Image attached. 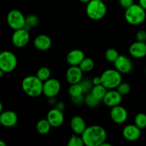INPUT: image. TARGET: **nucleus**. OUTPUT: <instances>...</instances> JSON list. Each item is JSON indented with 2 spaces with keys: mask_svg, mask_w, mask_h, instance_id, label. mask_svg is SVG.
<instances>
[{
  "mask_svg": "<svg viewBox=\"0 0 146 146\" xmlns=\"http://www.w3.org/2000/svg\"><path fill=\"white\" fill-rule=\"evenodd\" d=\"M84 145L86 146H101L106 141L107 133L106 130L100 125L86 127L81 134Z\"/></svg>",
  "mask_w": 146,
  "mask_h": 146,
  "instance_id": "1",
  "label": "nucleus"
},
{
  "mask_svg": "<svg viewBox=\"0 0 146 146\" xmlns=\"http://www.w3.org/2000/svg\"><path fill=\"white\" fill-rule=\"evenodd\" d=\"M43 81L36 76L25 77L21 83V86L24 93L32 98H36L43 94Z\"/></svg>",
  "mask_w": 146,
  "mask_h": 146,
  "instance_id": "2",
  "label": "nucleus"
},
{
  "mask_svg": "<svg viewBox=\"0 0 146 146\" xmlns=\"http://www.w3.org/2000/svg\"><path fill=\"white\" fill-rule=\"evenodd\" d=\"M145 9L139 4H133L125 9V19L131 25H139L145 21Z\"/></svg>",
  "mask_w": 146,
  "mask_h": 146,
  "instance_id": "3",
  "label": "nucleus"
},
{
  "mask_svg": "<svg viewBox=\"0 0 146 146\" xmlns=\"http://www.w3.org/2000/svg\"><path fill=\"white\" fill-rule=\"evenodd\" d=\"M107 12V7L103 1L91 0L87 3L86 14L93 20H99L104 18Z\"/></svg>",
  "mask_w": 146,
  "mask_h": 146,
  "instance_id": "4",
  "label": "nucleus"
},
{
  "mask_svg": "<svg viewBox=\"0 0 146 146\" xmlns=\"http://www.w3.org/2000/svg\"><path fill=\"white\" fill-rule=\"evenodd\" d=\"M102 85L107 89L116 88L122 82L121 74L116 69H108L103 72L101 76Z\"/></svg>",
  "mask_w": 146,
  "mask_h": 146,
  "instance_id": "5",
  "label": "nucleus"
},
{
  "mask_svg": "<svg viewBox=\"0 0 146 146\" xmlns=\"http://www.w3.org/2000/svg\"><path fill=\"white\" fill-rule=\"evenodd\" d=\"M17 65V58L15 54L9 51L0 53V68L4 73L14 71Z\"/></svg>",
  "mask_w": 146,
  "mask_h": 146,
  "instance_id": "6",
  "label": "nucleus"
},
{
  "mask_svg": "<svg viewBox=\"0 0 146 146\" xmlns=\"http://www.w3.org/2000/svg\"><path fill=\"white\" fill-rule=\"evenodd\" d=\"M25 19L24 14L17 9H13L9 12L7 15V23L10 28L14 30L24 28Z\"/></svg>",
  "mask_w": 146,
  "mask_h": 146,
  "instance_id": "7",
  "label": "nucleus"
},
{
  "mask_svg": "<svg viewBox=\"0 0 146 146\" xmlns=\"http://www.w3.org/2000/svg\"><path fill=\"white\" fill-rule=\"evenodd\" d=\"M29 40V33L28 30L24 28L15 30L11 38L13 44L18 48H22L25 46L26 45H27Z\"/></svg>",
  "mask_w": 146,
  "mask_h": 146,
  "instance_id": "8",
  "label": "nucleus"
},
{
  "mask_svg": "<svg viewBox=\"0 0 146 146\" xmlns=\"http://www.w3.org/2000/svg\"><path fill=\"white\" fill-rule=\"evenodd\" d=\"M61 89V84L56 78H51L44 81L43 85V94L48 98L56 97Z\"/></svg>",
  "mask_w": 146,
  "mask_h": 146,
  "instance_id": "9",
  "label": "nucleus"
},
{
  "mask_svg": "<svg viewBox=\"0 0 146 146\" xmlns=\"http://www.w3.org/2000/svg\"><path fill=\"white\" fill-rule=\"evenodd\" d=\"M110 116L114 123L117 124H122L127 121L128 112L124 107L118 105L111 108Z\"/></svg>",
  "mask_w": 146,
  "mask_h": 146,
  "instance_id": "10",
  "label": "nucleus"
},
{
  "mask_svg": "<svg viewBox=\"0 0 146 146\" xmlns=\"http://www.w3.org/2000/svg\"><path fill=\"white\" fill-rule=\"evenodd\" d=\"M115 68L121 74H128L132 71L133 63L129 58L124 55H120L114 62Z\"/></svg>",
  "mask_w": 146,
  "mask_h": 146,
  "instance_id": "11",
  "label": "nucleus"
},
{
  "mask_svg": "<svg viewBox=\"0 0 146 146\" xmlns=\"http://www.w3.org/2000/svg\"><path fill=\"white\" fill-rule=\"evenodd\" d=\"M47 121L51 127L57 128L61 126L64 121V115L63 111L54 108L50 110L47 113Z\"/></svg>",
  "mask_w": 146,
  "mask_h": 146,
  "instance_id": "12",
  "label": "nucleus"
},
{
  "mask_svg": "<svg viewBox=\"0 0 146 146\" xmlns=\"http://www.w3.org/2000/svg\"><path fill=\"white\" fill-rule=\"evenodd\" d=\"M122 134L124 138L127 141L133 142L138 141L140 138L141 135V129L135 124L127 125L123 129Z\"/></svg>",
  "mask_w": 146,
  "mask_h": 146,
  "instance_id": "13",
  "label": "nucleus"
},
{
  "mask_svg": "<svg viewBox=\"0 0 146 146\" xmlns=\"http://www.w3.org/2000/svg\"><path fill=\"white\" fill-rule=\"evenodd\" d=\"M83 71L78 66H71L66 74V78L70 84H78L81 82L83 77Z\"/></svg>",
  "mask_w": 146,
  "mask_h": 146,
  "instance_id": "14",
  "label": "nucleus"
},
{
  "mask_svg": "<svg viewBox=\"0 0 146 146\" xmlns=\"http://www.w3.org/2000/svg\"><path fill=\"white\" fill-rule=\"evenodd\" d=\"M122 96H123L120 94L117 90H111L107 91L103 101L106 106L112 108L121 104L122 101Z\"/></svg>",
  "mask_w": 146,
  "mask_h": 146,
  "instance_id": "15",
  "label": "nucleus"
},
{
  "mask_svg": "<svg viewBox=\"0 0 146 146\" xmlns=\"http://www.w3.org/2000/svg\"><path fill=\"white\" fill-rule=\"evenodd\" d=\"M18 116L12 111H2L0 114V124L4 127H13L17 123Z\"/></svg>",
  "mask_w": 146,
  "mask_h": 146,
  "instance_id": "16",
  "label": "nucleus"
},
{
  "mask_svg": "<svg viewBox=\"0 0 146 146\" xmlns=\"http://www.w3.org/2000/svg\"><path fill=\"white\" fill-rule=\"evenodd\" d=\"M129 53L136 58H143L146 56V43L136 41L129 47Z\"/></svg>",
  "mask_w": 146,
  "mask_h": 146,
  "instance_id": "17",
  "label": "nucleus"
},
{
  "mask_svg": "<svg viewBox=\"0 0 146 146\" xmlns=\"http://www.w3.org/2000/svg\"><path fill=\"white\" fill-rule=\"evenodd\" d=\"M85 58V54L80 49H73L68 53L66 61L70 66H79Z\"/></svg>",
  "mask_w": 146,
  "mask_h": 146,
  "instance_id": "18",
  "label": "nucleus"
},
{
  "mask_svg": "<svg viewBox=\"0 0 146 146\" xmlns=\"http://www.w3.org/2000/svg\"><path fill=\"white\" fill-rule=\"evenodd\" d=\"M51 39L48 36L45 34H40L37 36L34 41L36 48L40 51H46L51 46Z\"/></svg>",
  "mask_w": 146,
  "mask_h": 146,
  "instance_id": "19",
  "label": "nucleus"
},
{
  "mask_svg": "<svg viewBox=\"0 0 146 146\" xmlns=\"http://www.w3.org/2000/svg\"><path fill=\"white\" fill-rule=\"evenodd\" d=\"M71 128L74 133L81 135L86 128V122L82 117L79 115L74 116L71 120Z\"/></svg>",
  "mask_w": 146,
  "mask_h": 146,
  "instance_id": "20",
  "label": "nucleus"
},
{
  "mask_svg": "<svg viewBox=\"0 0 146 146\" xmlns=\"http://www.w3.org/2000/svg\"><path fill=\"white\" fill-rule=\"evenodd\" d=\"M107 92V88L102 84L100 85L94 86L91 91V95L94 97H95L96 99L101 101L104 99L106 94Z\"/></svg>",
  "mask_w": 146,
  "mask_h": 146,
  "instance_id": "21",
  "label": "nucleus"
},
{
  "mask_svg": "<svg viewBox=\"0 0 146 146\" xmlns=\"http://www.w3.org/2000/svg\"><path fill=\"white\" fill-rule=\"evenodd\" d=\"M51 125L47 121V119H41L36 123V128L37 132L41 135H46L51 130Z\"/></svg>",
  "mask_w": 146,
  "mask_h": 146,
  "instance_id": "22",
  "label": "nucleus"
},
{
  "mask_svg": "<svg viewBox=\"0 0 146 146\" xmlns=\"http://www.w3.org/2000/svg\"><path fill=\"white\" fill-rule=\"evenodd\" d=\"M39 23V19L35 14H29L25 19V26L24 29L29 31L31 29L36 27Z\"/></svg>",
  "mask_w": 146,
  "mask_h": 146,
  "instance_id": "23",
  "label": "nucleus"
},
{
  "mask_svg": "<svg viewBox=\"0 0 146 146\" xmlns=\"http://www.w3.org/2000/svg\"><path fill=\"white\" fill-rule=\"evenodd\" d=\"M68 94L71 98H75V97H78L83 95L84 91H83L81 84L79 83L71 84V86L69 87V89H68Z\"/></svg>",
  "mask_w": 146,
  "mask_h": 146,
  "instance_id": "24",
  "label": "nucleus"
},
{
  "mask_svg": "<svg viewBox=\"0 0 146 146\" xmlns=\"http://www.w3.org/2000/svg\"><path fill=\"white\" fill-rule=\"evenodd\" d=\"M78 66L83 72H89L94 68V61L91 58H84Z\"/></svg>",
  "mask_w": 146,
  "mask_h": 146,
  "instance_id": "25",
  "label": "nucleus"
},
{
  "mask_svg": "<svg viewBox=\"0 0 146 146\" xmlns=\"http://www.w3.org/2000/svg\"><path fill=\"white\" fill-rule=\"evenodd\" d=\"M36 76L39 78L41 81H46V80L49 79L51 77V71L47 67H41L37 71Z\"/></svg>",
  "mask_w": 146,
  "mask_h": 146,
  "instance_id": "26",
  "label": "nucleus"
},
{
  "mask_svg": "<svg viewBox=\"0 0 146 146\" xmlns=\"http://www.w3.org/2000/svg\"><path fill=\"white\" fill-rule=\"evenodd\" d=\"M119 56L118 51L113 48H108L105 52L106 58L107 61L111 63L115 62Z\"/></svg>",
  "mask_w": 146,
  "mask_h": 146,
  "instance_id": "27",
  "label": "nucleus"
},
{
  "mask_svg": "<svg viewBox=\"0 0 146 146\" xmlns=\"http://www.w3.org/2000/svg\"><path fill=\"white\" fill-rule=\"evenodd\" d=\"M134 123L135 125L141 130L144 129L146 128V115L143 113H140L137 114L135 117V120H134Z\"/></svg>",
  "mask_w": 146,
  "mask_h": 146,
  "instance_id": "28",
  "label": "nucleus"
},
{
  "mask_svg": "<svg viewBox=\"0 0 146 146\" xmlns=\"http://www.w3.org/2000/svg\"><path fill=\"white\" fill-rule=\"evenodd\" d=\"M67 145L68 146H83L84 145V143L82 139V137L75 133L71 135Z\"/></svg>",
  "mask_w": 146,
  "mask_h": 146,
  "instance_id": "29",
  "label": "nucleus"
},
{
  "mask_svg": "<svg viewBox=\"0 0 146 146\" xmlns=\"http://www.w3.org/2000/svg\"><path fill=\"white\" fill-rule=\"evenodd\" d=\"M100 101H101L96 99L95 97L93 96L91 94H88L85 97V103L90 108H95V107L98 106L100 104Z\"/></svg>",
  "mask_w": 146,
  "mask_h": 146,
  "instance_id": "30",
  "label": "nucleus"
},
{
  "mask_svg": "<svg viewBox=\"0 0 146 146\" xmlns=\"http://www.w3.org/2000/svg\"><path fill=\"white\" fill-rule=\"evenodd\" d=\"M116 88L120 94H121L122 96H125L129 94L131 87L128 83L121 82Z\"/></svg>",
  "mask_w": 146,
  "mask_h": 146,
  "instance_id": "31",
  "label": "nucleus"
},
{
  "mask_svg": "<svg viewBox=\"0 0 146 146\" xmlns=\"http://www.w3.org/2000/svg\"><path fill=\"white\" fill-rule=\"evenodd\" d=\"M81 84V87H82L83 91H84V94H87L89 91H91L93 86H94V84H93L92 81H90L88 79H85V80H81V82L79 83Z\"/></svg>",
  "mask_w": 146,
  "mask_h": 146,
  "instance_id": "32",
  "label": "nucleus"
},
{
  "mask_svg": "<svg viewBox=\"0 0 146 146\" xmlns=\"http://www.w3.org/2000/svg\"><path fill=\"white\" fill-rule=\"evenodd\" d=\"M136 39L138 41L145 42L146 41V31L145 30H140L136 34Z\"/></svg>",
  "mask_w": 146,
  "mask_h": 146,
  "instance_id": "33",
  "label": "nucleus"
},
{
  "mask_svg": "<svg viewBox=\"0 0 146 146\" xmlns=\"http://www.w3.org/2000/svg\"><path fill=\"white\" fill-rule=\"evenodd\" d=\"M118 2L123 8L126 9L127 8L134 4V0H118Z\"/></svg>",
  "mask_w": 146,
  "mask_h": 146,
  "instance_id": "34",
  "label": "nucleus"
},
{
  "mask_svg": "<svg viewBox=\"0 0 146 146\" xmlns=\"http://www.w3.org/2000/svg\"><path fill=\"white\" fill-rule=\"evenodd\" d=\"M71 99H72L73 102L75 104H76V105H81V104H82L85 101V99H84L83 95L78 97H75V98H71Z\"/></svg>",
  "mask_w": 146,
  "mask_h": 146,
  "instance_id": "35",
  "label": "nucleus"
},
{
  "mask_svg": "<svg viewBox=\"0 0 146 146\" xmlns=\"http://www.w3.org/2000/svg\"><path fill=\"white\" fill-rule=\"evenodd\" d=\"M92 82L94 86L96 85H100V84H102V81H101V76H96L94 77V79L92 80Z\"/></svg>",
  "mask_w": 146,
  "mask_h": 146,
  "instance_id": "36",
  "label": "nucleus"
},
{
  "mask_svg": "<svg viewBox=\"0 0 146 146\" xmlns=\"http://www.w3.org/2000/svg\"><path fill=\"white\" fill-rule=\"evenodd\" d=\"M56 108H57V109L60 110V111H63L64 110V108H65V104H64V102H61V101H60V102H58L56 104Z\"/></svg>",
  "mask_w": 146,
  "mask_h": 146,
  "instance_id": "37",
  "label": "nucleus"
},
{
  "mask_svg": "<svg viewBox=\"0 0 146 146\" xmlns=\"http://www.w3.org/2000/svg\"><path fill=\"white\" fill-rule=\"evenodd\" d=\"M48 104H51V105H56V101L55 100V97H51V98H48Z\"/></svg>",
  "mask_w": 146,
  "mask_h": 146,
  "instance_id": "38",
  "label": "nucleus"
},
{
  "mask_svg": "<svg viewBox=\"0 0 146 146\" xmlns=\"http://www.w3.org/2000/svg\"><path fill=\"white\" fill-rule=\"evenodd\" d=\"M139 4L146 10V0H139Z\"/></svg>",
  "mask_w": 146,
  "mask_h": 146,
  "instance_id": "39",
  "label": "nucleus"
},
{
  "mask_svg": "<svg viewBox=\"0 0 146 146\" xmlns=\"http://www.w3.org/2000/svg\"><path fill=\"white\" fill-rule=\"evenodd\" d=\"M106 141H104V143H103L102 144H101V146H111V144H109V143H105Z\"/></svg>",
  "mask_w": 146,
  "mask_h": 146,
  "instance_id": "40",
  "label": "nucleus"
},
{
  "mask_svg": "<svg viewBox=\"0 0 146 146\" xmlns=\"http://www.w3.org/2000/svg\"><path fill=\"white\" fill-rule=\"evenodd\" d=\"M79 1L82 3H86V4H87V3L89 2L91 0H79Z\"/></svg>",
  "mask_w": 146,
  "mask_h": 146,
  "instance_id": "41",
  "label": "nucleus"
},
{
  "mask_svg": "<svg viewBox=\"0 0 146 146\" xmlns=\"http://www.w3.org/2000/svg\"><path fill=\"white\" fill-rule=\"evenodd\" d=\"M2 110H3V105L1 103V101H0V114H1V112H2Z\"/></svg>",
  "mask_w": 146,
  "mask_h": 146,
  "instance_id": "42",
  "label": "nucleus"
},
{
  "mask_svg": "<svg viewBox=\"0 0 146 146\" xmlns=\"http://www.w3.org/2000/svg\"><path fill=\"white\" fill-rule=\"evenodd\" d=\"M5 145H6L5 143H4L3 141H1V140H0V146H5Z\"/></svg>",
  "mask_w": 146,
  "mask_h": 146,
  "instance_id": "43",
  "label": "nucleus"
},
{
  "mask_svg": "<svg viewBox=\"0 0 146 146\" xmlns=\"http://www.w3.org/2000/svg\"><path fill=\"white\" fill-rule=\"evenodd\" d=\"M4 71H2V70L1 69V68H0V78H1V77L3 76V74H4Z\"/></svg>",
  "mask_w": 146,
  "mask_h": 146,
  "instance_id": "44",
  "label": "nucleus"
},
{
  "mask_svg": "<svg viewBox=\"0 0 146 146\" xmlns=\"http://www.w3.org/2000/svg\"><path fill=\"white\" fill-rule=\"evenodd\" d=\"M99 1H104V0H99Z\"/></svg>",
  "mask_w": 146,
  "mask_h": 146,
  "instance_id": "45",
  "label": "nucleus"
},
{
  "mask_svg": "<svg viewBox=\"0 0 146 146\" xmlns=\"http://www.w3.org/2000/svg\"><path fill=\"white\" fill-rule=\"evenodd\" d=\"M145 74H146V68H145Z\"/></svg>",
  "mask_w": 146,
  "mask_h": 146,
  "instance_id": "46",
  "label": "nucleus"
},
{
  "mask_svg": "<svg viewBox=\"0 0 146 146\" xmlns=\"http://www.w3.org/2000/svg\"><path fill=\"white\" fill-rule=\"evenodd\" d=\"M145 43H146V41H145Z\"/></svg>",
  "mask_w": 146,
  "mask_h": 146,
  "instance_id": "47",
  "label": "nucleus"
}]
</instances>
